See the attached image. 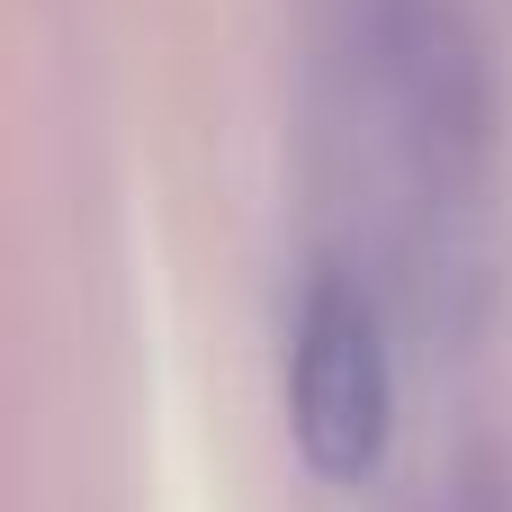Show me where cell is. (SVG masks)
I'll list each match as a JSON object with an SVG mask.
<instances>
[{"instance_id":"obj_1","label":"cell","mask_w":512,"mask_h":512,"mask_svg":"<svg viewBox=\"0 0 512 512\" xmlns=\"http://www.w3.org/2000/svg\"><path fill=\"white\" fill-rule=\"evenodd\" d=\"M288 441L324 486L378 477L396 441V351H387V297L369 270L324 261L297 297L288 333Z\"/></svg>"},{"instance_id":"obj_2","label":"cell","mask_w":512,"mask_h":512,"mask_svg":"<svg viewBox=\"0 0 512 512\" xmlns=\"http://www.w3.org/2000/svg\"><path fill=\"white\" fill-rule=\"evenodd\" d=\"M432 512H512V504H504V486H486V477H459V486H450Z\"/></svg>"}]
</instances>
